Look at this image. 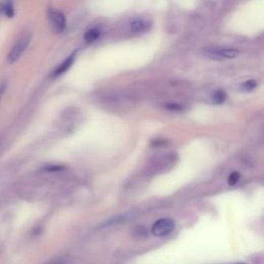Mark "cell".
<instances>
[{
	"label": "cell",
	"instance_id": "obj_1",
	"mask_svg": "<svg viewBox=\"0 0 264 264\" xmlns=\"http://www.w3.org/2000/svg\"><path fill=\"white\" fill-rule=\"evenodd\" d=\"M176 223L173 219L163 218L154 223L152 227V235L158 238L167 237L175 230Z\"/></svg>",
	"mask_w": 264,
	"mask_h": 264
},
{
	"label": "cell",
	"instance_id": "obj_2",
	"mask_svg": "<svg viewBox=\"0 0 264 264\" xmlns=\"http://www.w3.org/2000/svg\"><path fill=\"white\" fill-rule=\"evenodd\" d=\"M205 55L213 60H227V59H235L239 55V51L236 49L229 48H210L205 51Z\"/></svg>",
	"mask_w": 264,
	"mask_h": 264
},
{
	"label": "cell",
	"instance_id": "obj_3",
	"mask_svg": "<svg viewBox=\"0 0 264 264\" xmlns=\"http://www.w3.org/2000/svg\"><path fill=\"white\" fill-rule=\"evenodd\" d=\"M30 43V37L25 36L23 37L10 51L9 55H8V61L9 63L13 64L16 61H18L20 59V57L23 55V53L25 52V50L27 49L28 45Z\"/></svg>",
	"mask_w": 264,
	"mask_h": 264
},
{
	"label": "cell",
	"instance_id": "obj_4",
	"mask_svg": "<svg viewBox=\"0 0 264 264\" xmlns=\"http://www.w3.org/2000/svg\"><path fill=\"white\" fill-rule=\"evenodd\" d=\"M49 16V21L51 23V26L53 27V29L58 32L61 33L65 30L66 27V20L64 15L56 10H50L48 13Z\"/></svg>",
	"mask_w": 264,
	"mask_h": 264
},
{
	"label": "cell",
	"instance_id": "obj_5",
	"mask_svg": "<svg viewBox=\"0 0 264 264\" xmlns=\"http://www.w3.org/2000/svg\"><path fill=\"white\" fill-rule=\"evenodd\" d=\"M74 61H75V54H73V55H71L69 58H66V60H64L58 68H57V70L54 72V77H59V76H61L62 74H64L65 72H68L70 69H71V66L73 65V63H74Z\"/></svg>",
	"mask_w": 264,
	"mask_h": 264
},
{
	"label": "cell",
	"instance_id": "obj_6",
	"mask_svg": "<svg viewBox=\"0 0 264 264\" xmlns=\"http://www.w3.org/2000/svg\"><path fill=\"white\" fill-rule=\"evenodd\" d=\"M99 37H101V31H99L97 28H93L86 32L85 41L88 43H93V42L97 41L99 39Z\"/></svg>",
	"mask_w": 264,
	"mask_h": 264
},
{
	"label": "cell",
	"instance_id": "obj_7",
	"mask_svg": "<svg viewBox=\"0 0 264 264\" xmlns=\"http://www.w3.org/2000/svg\"><path fill=\"white\" fill-rule=\"evenodd\" d=\"M145 28V23L141 19H137L135 21H132L130 24V30L132 32H142Z\"/></svg>",
	"mask_w": 264,
	"mask_h": 264
},
{
	"label": "cell",
	"instance_id": "obj_8",
	"mask_svg": "<svg viewBox=\"0 0 264 264\" xmlns=\"http://www.w3.org/2000/svg\"><path fill=\"white\" fill-rule=\"evenodd\" d=\"M225 99H226V93L222 90H218L217 92H215V94L213 96V101L217 105L223 104L225 102Z\"/></svg>",
	"mask_w": 264,
	"mask_h": 264
},
{
	"label": "cell",
	"instance_id": "obj_9",
	"mask_svg": "<svg viewBox=\"0 0 264 264\" xmlns=\"http://www.w3.org/2000/svg\"><path fill=\"white\" fill-rule=\"evenodd\" d=\"M240 178H241V176H240L239 173H237V172L231 173V174L229 175V177H228V185H229V186H235V185H237L238 182L240 181Z\"/></svg>",
	"mask_w": 264,
	"mask_h": 264
},
{
	"label": "cell",
	"instance_id": "obj_10",
	"mask_svg": "<svg viewBox=\"0 0 264 264\" xmlns=\"http://www.w3.org/2000/svg\"><path fill=\"white\" fill-rule=\"evenodd\" d=\"M256 87H257V82L254 81V80L247 81V82L243 83L242 86H241V88H242L243 90H245V91H252V90H254Z\"/></svg>",
	"mask_w": 264,
	"mask_h": 264
},
{
	"label": "cell",
	"instance_id": "obj_11",
	"mask_svg": "<svg viewBox=\"0 0 264 264\" xmlns=\"http://www.w3.org/2000/svg\"><path fill=\"white\" fill-rule=\"evenodd\" d=\"M4 13L9 17V18H12L15 14V11H14V6L11 4V3H8L7 5L4 6Z\"/></svg>",
	"mask_w": 264,
	"mask_h": 264
},
{
	"label": "cell",
	"instance_id": "obj_12",
	"mask_svg": "<svg viewBox=\"0 0 264 264\" xmlns=\"http://www.w3.org/2000/svg\"><path fill=\"white\" fill-rule=\"evenodd\" d=\"M168 109L173 110V111H181L182 110V108L180 106H177V105H169Z\"/></svg>",
	"mask_w": 264,
	"mask_h": 264
},
{
	"label": "cell",
	"instance_id": "obj_13",
	"mask_svg": "<svg viewBox=\"0 0 264 264\" xmlns=\"http://www.w3.org/2000/svg\"><path fill=\"white\" fill-rule=\"evenodd\" d=\"M5 90H6V85L5 84L0 85V99H2V97H3V94H4Z\"/></svg>",
	"mask_w": 264,
	"mask_h": 264
},
{
	"label": "cell",
	"instance_id": "obj_14",
	"mask_svg": "<svg viewBox=\"0 0 264 264\" xmlns=\"http://www.w3.org/2000/svg\"><path fill=\"white\" fill-rule=\"evenodd\" d=\"M50 264H65L63 261H55V262H52Z\"/></svg>",
	"mask_w": 264,
	"mask_h": 264
},
{
	"label": "cell",
	"instance_id": "obj_15",
	"mask_svg": "<svg viewBox=\"0 0 264 264\" xmlns=\"http://www.w3.org/2000/svg\"><path fill=\"white\" fill-rule=\"evenodd\" d=\"M4 13V5L0 4V15H2Z\"/></svg>",
	"mask_w": 264,
	"mask_h": 264
},
{
	"label": "cell",
	"instance_id": "obj_16",
	"mask_svg": "<svg viewBox=\"0 0 264 264\" xmlns=\"http://www.w3.org/2000/svg\"><path fill=\"white\" fill-rule=\"evenodd\" d=\"M233 264H246V263H233Z\"/></svg>",
	"mask_w": 264,
	"mask_h": 264
}]
</instances>
